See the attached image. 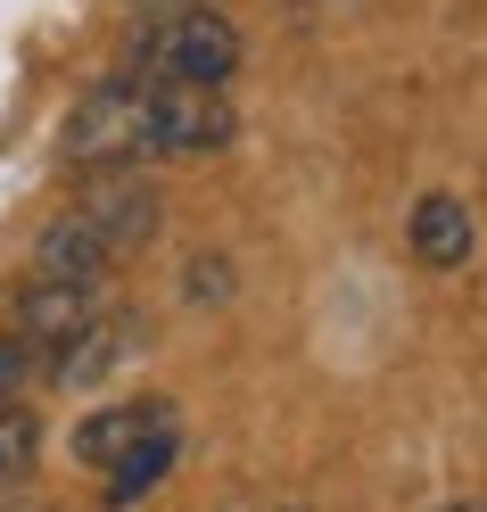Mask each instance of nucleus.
Listing matches in <instances>:
<instances>
[{
  "instance_id": "ddd939ff",
  "label": "nucleus",
  "mask_w": 487,
  "mask_h": 512,
  "mask_svg": "<svg viewBox=\"0 0 487 512\" xmlns=\"http://www.w3.org/2000/svg\"><path fill=\"white\" fill-rule=\"evenodd\" d=\"M0 512H50V504H17V496H9V488H0Z\"/></svg>"
},
{
  "instance_id": "423d86ee",
  "label": "nucleus",
  "mask_w": 487,
  "mask_h": 512,
  "mask_svg": "<svg viewBox=\"0 0 487 512\" xmlns=\"http://www.w3.org/2000/svg\"><path fill=\"white\" fill-rule=\"evenodd\" d=\"M108 306V281H34L25 273V290H17V323H9V339L25 347V356H50V347H67L91 314Z\"/></svg>"
},
{
  "instance_id": "f257e3e1",
  "label": "nucleus",
  "mask_w": 487,
  "mask_h": 512,
  "mask_svg": "<svg viewBox=\"0 0 487 512\" xmlns=\"http://www.w3.org/2000/svg\"><path fill=\"white\" fill-rule=\"evenodd\" d=\"M157 215H166V199H157V182H149L141 166L83 182L75 199L42 223L34 281H108L116 256H133V248L157 232Z\"/></svg>"
},
{
  "instance_id": "1a4fd4ad",
  "label": "nucleus",
  "mask_w": 487,
  "mask_h": 512,
  "mask_svg": "<svg viewBox=\"0 0 487 512\" xmlns=\"http://www.w3.org/2000/svg\"><path fill=\"white\" fill-rule=\"evenodd\" d=\"M174 455H182V422H157V430L133 446V455H124V463L108 471V504H116V512H133V504L157 488V479L174 471Z\"/></svg>"
},
{
  "instance_id": "7ed1b4c3",
  "label": "nucleus",
  "mask_w": 487,
  "mask_h": 512,
  "mask_svg": "<svg viewBox=\"0 0 487 512\" xmlns=\"http://www.w3.org/2000/svg\"><path fill=\"white\" fill-rule=\"evenodd\" d=\"M240 75V25L223 9H174L157 34L141 42V83H190V91H223Z\"/></svg>"
},
{
  "instance_id": "0eeeda50",
  "label": "nucleus",
  "mask_w": 487,
  "mask_h": 512,
  "mask_svg": "<svg viewBox=\"0 0 487 512\" xmlns=\"http://www.w3.org/2000/svg\"><path fill=\"white\" fill-rule=\"evenodd\" d=\"M405 248H413L430 273H454V265H471L479 223H471V207L454 199V190H421L413 215H405Z\"/></svg>"
},
{
  "instance_id": "4468645a",
  "label": "nucleus",
  "mask_w": 487,
  "mask_h": 512,
  "mask_svg": "<svg viewBox=\"0 0 487 512\" xmlns=\"http://www.w3.org/2000/svg\"><path fill=\"white\" fill-rule=\"evenodd\" d=\"M149 9H199V0H149Z\"/></svg>"
},
{
  "instance_id": "20e7f679",
  "label": "nucleus",
  "mask_w": 487,
  "mask_h": 512,
  "mask_svg": "<svg viewBox=\"0 0 487 512\" xmlns=\"http://www.w3.org/2000/svg\"><path fill=\"white\" fill-rule=\"evenodd\" d=\"M240 116L223 91H190V83H149V157H215L232 149Z\"/></svg>"
},
{
  "instance_id": "2eb2a0df",
  "label": "nucleus",
  "mask_w": 487,
  "mask_h": 512,
  "mask_svg": "<svg viewBox=\"0 0 487 512\" xmlns=\"http://www.w3.org/2000/svg\"><path fill=\"white\" fill-rule=\"evenodd\" d=\"M446 512H487V504H446Z\"/></svg>"
},
{
  "instance_id": "39448f33",
  "label": "nucleus",
  "mask_w": 487,
  "mask_h": 512,
  "mask_svg": "<svg viewBox=\"0 0 487 512\" xmlns=\"http://www.w3.org/2000/svg\"><path fill=\"white\" fill-rule=\"evenodd\" d=\"M141 339H149V331H141V314L100 306L67 347H50V356H42V380H58V389H100V380H116L124 364L141 356Z\"/></svg>"
},
{
  "instance_id": "f8f14e48",
  "label": "nucleus",
  "mask_w": 487,
  "mask_h": 512,
  "mask_svg": "<svg viewBox=\"0 0 487 512\" xmlns=\"http://www.w3.org/2000/svg\"><path fill=\"white\" fill-rule=\"evenodd\" d=\"M34 372H42V364L25 356L17 339H0V405H17V389H25V380H34Z\"/></svg>"
},
{
  "instance_id": "6e6552de",
  "label": "nucleus",
  "mask_w": 487,
  "mask_h": 512,
  "mask_svg": "<svg viewBox=\"0 0 487 512\" xmlns=\"http://www.w3.org/2000/svg\"><path fill=\"white\" fill-rule=\"evenodd\" d=\"M157 422H174L166 405H108V413H91V422L75 430V463H91V471H116L133 446L157 430Z\"/></svg>"
},
{
  "instance_id": "9d476101",
  "label": "nucleus",
  "mask_w": 487,
  "mask_h": 512,
  "mask_svg": "<svg viewBox=\"0 0 487 512\" xmlns=\"http://www.w3.org/2000/svg\"><path fill=\"white\" fill-rule=\"evenodd\" d=\"M42 463V422L25 405H0V488H9V479H25Z\"/></svg>"
},
{
  "instance_id": "9b49d317",
  "label": "nucleus",
  "mask_w": 487,
  "mask_h": 512,
  "mask_svg": "<svg viewBox=\"0 0 487 512\" xmlns=\"http://www.w3.org/2000/svg\"><path fill=\"white\" fill-rule=\"evenodd\" d=\"M182 298L190 306H223L232 298V265H223V256H190L182 265Z\"/></svg>"
},
{
  "instance_id": "f03ea898",
  "label": "nucleus",
  "mask_w": 487,
  "mask_h": 512,
  "mask_svg": "<svg viewBox=\"0 0 487 512\" xmlns=\"http://www.w3.org/2000/svg\"><path fill=\"white\" fill-rule=\"evenodd\" d=\"M67 157L91 174H124L149 166V83L141 75H108L83 91V108L67 116Z\"/></svg>"
}]
</instances>
